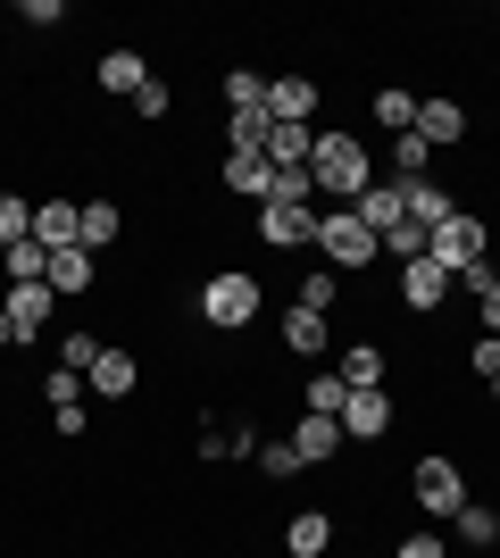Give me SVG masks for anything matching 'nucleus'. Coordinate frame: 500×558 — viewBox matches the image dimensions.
<instances>
[{"label": "nucleus", "mask_w": 500, "mask_h": 558, "mask_svg": "<svg viewBox=\"0 0 500 558\" xmlns=\"http://www.w3.org/2000/svg\"><path fill=\"white\" fill-rule=\"evenodd\" d=\"M309 175H317V192H333V201L351 209L358 192L376 184V159H367V142H358V134H317V150H309Z\"/></svg>", "instance_id": "nucleus-1"}, {"label": "nucleus", "mask_w": 500, "mask_h": 558, "mask_svg": "<svg viewBox=\"0 0 500 558\" xmlns=\"http://www.w3.org/2000/svg\"><path fill=\"white\" fill-rule=\"evenodd\" d=\"M376 251H383V242L358 226L351 209H317V258H326L333 276H358V267H367Z\"/></svg>", "instance_id": "nucleus-2"}, {"label": "nucleus", "mask_w": 500, "mask_h": 558, "mask_svg": "<svg viewBox=\"0 0 500 558\" xmlns=\"http://www.w3.org/2000/svg\"><path fill=\"white\" fill-rule=\"evenodd\" d=\"M200 317H209L217 333H242L251 317H259V283L242 276V267H225V276L200 283Z\"/></svg>", "instance_id": "nucleus-3"}, {"label": "nucleus", "mask_w": 500, "mask_h": 558, "mask_svg": "<svg viewBox=\"0 0 500 558\" xmlns=\"http://www.w3.org/2000/svg\"><path fill=\"white\" fill-rule=\"evenodd\" d=\"M426 258H442L451 276H467V267H476V258H492V251H484V226H476V217H467V209H451L442 226L426 233Z\"/></svg>", "instance_id": "nucleus-4"}, {"label": "nucleus", "mask_w": 500, "mask_h": 558, "mask_svg": "<svg viewBox=\"0 0 500 558\" xmlns=\"http://www.w3.org/2000/svg\"><path fill=\"white\" fill-rule=\"evenodd\" d=\"M408 492H417V509H426V517H459V509H467V475H459L451 459H417Z\"/></svg>", "instance_id": "nucleus-5"}, {"label": "nucleus", "mask_w": 500, "mask_h": 558, "mask_svg": "<svg viewBox=\"0 0 500 558\" xmlns=\"http://www.w3.org/2000/svg\"><path fill=\"white\" fill-rule=\"evenodd\" d=\"M259 233L276 242V251H301V242H317V209H309V201H267Z\"/></svg>", "instance_id": "nucleus-6"}, {"label": "nucleus", "mask_w": 500, "mask_h": 558, "mask_svg": "<svg viewBox=\"0 0 500 558\" xmlns=\"http://www.w3.org/2000/svg\"><path fill=\"white\" fill-rule=\"evenodd\" d=\"M342 434L351 442H383L392 434V392H351L342 400Z\"/></svg>", "instance_id": "nucleus-7"}, {"label": "nucleus", "mask_w": 500, "mask_h": 558, "mask_svg": "<svg viewBox=\"0 0 500 558\" xmlns=\"http://www.w3.org/2000/svg\"><path fill=\"white\" fill-rule=\"evenodd\" d=\"M284 350H292V359H333V326L317 317V308L292 301L284 308Z\"/></svg>", "instance_id": "nucleus-8"}, {"label": "nucleus", "mask_w": 500, "mask_h": 558, "mask_svg": "<svg viewBox=\"0 0 500 558\" xmlns=\"http://www.w3.org/2000/svg\"><path fill=\"white\" fill-rule=\"evenodd\" d=\"M50 301H59L50 283H9V292H0V308H9V326H17V342H34V333H42Z\"/></svg>", "instance_id": "nucleus-9"}, {"label": "nucleus", "mask_w": 500, "mask_h": 558, "mask_svg": "<svg viewBox=\"0 0 500 558\" xmlns=\"http://www.w3.org/2000/svg\"><path fill=\"white\" fill-rule=\"evenodd\" d=\"M408 134H426V150H451V142H467V109L459 100H417V125Z\"/></svg>", "instance_id": "nucleus-10"}, {"label": "nucleus", "mask_w": 500, "mask_h": 558, "mask_svg": "<svg viewBox=\"0 0 500 558\" xmlns=\"http://www.w3.org/2000/svg\"><path fill=\"white\" fill-rule=\"evenodd\" d=\"M351 217H358V226H367V233L383 242L392 226H408V209H401V184H367V192L351 201Z\"/></svg>", "instance_id": "nucleus-11"}, {"label": "nucleus", "mask_w": 500, "mask_h": 558, "mask_svg": "<svg viewBox=\"0 0 500 558\" xmlns=\"http://www.w3.org/2000/svg\"><path fill=\"white\" fill-rule=\"evenodd\" d=\"M309 109H317L309 75H276V84H267V117H276V125H309Z\"/></svg>", "instance_id": "nucleus-12"}, {"label": "nucleus", "mask_w": 500, "mask_h": 558, "mask_svg": "<svg viewBox=\"0 0 500 558\" xmlns=\"http://www.w3.org/2000/svg\"><path fill=\"white\" fill-rule=\"evenodd\" d=\"M75 233H84V209H75V201H42V209H34V242H42V251H75Z\"/></svg>", "instance_id": "nucleus-13"}, {"label": "nucleus", "mask_w": 500, "mask_h": 558, "mask_svg": "<svg viewBox=\"0 0 500 558\" xmlns=\"http://www.w3.org/2000/svg\"><path fill=\"white\" fill-rule=\"evenodd\" d=\"M342 442H351V434H342V417H301V425H292V450H301V466H326Z\"/></svg>", "instance_id": "nucleus-14"}, {"label": "nucleus", "mask_w": 500, "mask_h": 558, "mask_svg": "<svg viewBox=\"0 0 500 558\" xmlns=\"http://www.w3.org/2000/svg\"><path fill=\"white\" fill-rule=\"evenodd\" d=\"M442 292H451V267H442V258H408L401 267V301L408 308H434Z\"/></svg>", "instance_id": "nucleus-15"}, {"label": "nucleus", "mask_w": 500, "mask_h": 558, "mask_svg": "<svg viewBox=\"0 0 500 558\" xmlns=\"http://www.w3.org/2000/svg\"><path fill=\"white\" fill-rule=\"evenodd\" d=\"M225 192H242V201H267V192H276V167H267V150H234V159H225Z\"/></svg>", "instance_id": "nucleus-16"}, {"label": "nucleus", "mask_w": 500, "mask_h": 558, "mask_svg": "<svg viewBox=\"0 0 500 558\" xmlns=\"http://www.w3.org/2000/svg\"><path fill=\"white\" fill-rule=\"evenodd\" d=\"M84 384H93L100 400H125V392H134V384H143V367H134L125 350H100V359H93V375H84Z\"/></svg>", "instance_id": "nucleus-17"}, {"label": "nucleus", "mask_w": 500, "mask_h": 558, "mask_svg": "<svg viewBox=\"0 0 500 558\" xmlns=\"http://www.w3.org/2000/svg\"><path fill=\"white\" fill-rule=\"evenodd\" d=\"M333 359H342V384H351V392H383V350H367V342H351V350H333Z\"/></svg>", "instance_id": "nucleus-18"}, {"label": "nucleus", "mask_w": 500, "mask_h": 558, "mask_svg": "<svg viewBox=\"0 0 500 558\" xmlns=\"http://www.w3.org/2000/svg\"><path fill=\"white\" fill-rule=\"evenodd\" d=\"M401 209H408V226H442V217H451V192L442 184H426V175H417V184H401Z\"/></svg>", "instance_id": "nucleus-19"}, {"label": "nucleus", "mask_w": 500, "mask_h": 558, "mask_svg": "<svg viewBox=\"0 0 500 558\" xmlns=\"http://www.w3.org/2000/svg\"><path fill=\"white\" fill-rule=\"evenodd\" d=\"M317 134L309 125H267V167H309Z\"/></svg>", "instance_id": "nucleus-20"}, {"label": "nucleus", "mask_w": 500, "mask_h": 558, "mask_svg": "<svg viewBox=\"0 0 500 558\" xmlns=\"http://www.w3.org/2000/svg\"><path fill=\"white\" fill-rule=\"evenodd\" d=\"M143 84H150V68L134 59V50H109V59H100V93H125V100H134Z\"/></svg>", "instance_id": "nucleus-21"}, {"label": "nucleus", "mask_w": 500, "mask_h": 558, "mask_svg": "<svg viewBox=\"0 0 500 558\" xmlns=\"http://www.w3.org/2000/svg\"><path fill=\"white\" fill-rule=\"evenodd\" d=\"M284 550H292V558H326V550H333V525H326L317 509L292 517V525H284Z\"/></svg>", "instance_id": "nucleus-22"}, {"label": "nucleus", "mask_w": 500, "mask_h": 558, "mask_svg": "<svg viewBox=\"0 0 500 558\" xmlns=\"http://www.w3.org/2000/svg\"><path fill=\"white\" fill-rule=\"evenodd\" d=\"M0 267H9V283H50V251L34 242V233H25V242H9V258H0Z\"/></svg>", "instance_id": "nucleus-23"}, {"label": "nucleus", "mask_w": 500, "mask_h": 558, "mask_svg": "<svg viewBox=\"0 0 500 558\" xmlns=\"http://www.w3.org/2000/svg\"><path fill=\"white\" fill-rule=\"evenodd\" d=\"M50 292H93V251H50Z\"/></svg>", "instance_id": "nucleus-24"}, {"label": "nucleus", "mask_w": 500, "mask_h": 558, "mask_svg": "<svg viewBox=\"0 0 500 558\" xmlns=\"http://www.w3.org/2000/svg\"><path fill=\"white\" fill-rule=\"evenodd\" d=\"M109 242H118V201H93V209H84V233H75V251H109Z\"/></svg>", "instance_id": "nucleus-25"}, {"label": "nucleus", "mask_w": 500, "mask_h": 558, "mask_svg": "<svg viewBox=\"0 0 500 558\" xmlns=\"http://www.w3.org/2000/svg\"><path fill=\"white\" fill-rule=\"evenodd\" d=\"M451 525H459V542H467V550H492V542H500V517L484 509V500H467V509H459Z\"/></svg>", "instance_id": "nucleus-26"}, {"label": "nucleus", "mask_w": 500, "mask_h": 558, "mask_svg": "<svg viewBox=\"0 0 500 558\" xmlns=\"http://www.w3.org/2000/svg\"><path fill=\"white\" fill-rule=\"evenodd\" d=\"M267 125H276L267 100H259V109H234V117H225V142H234V150H267Z\"/></svg>", "instance_id": "nucleus-27"}, {"label": "nucleus", "mask_w": 500, "mask_h": 558, "mask_svg": "<svg viewBox=\"0 0 500 558\" xmlns=\"http://www.w3.org/2000/svg\"><path fill=\"white\" fill-rule=\"evenodd\" d=\"M342 400H351V384H342L333 367H317L309 375V417H342Z\"/></svg>", "instance_id": "nucleus-28"}, {"label": "nucleus", "mask_w": 500, "mask_h": 558, "mask_svg": "<svg viewBox=\"0 0 500 558\" xmlns=\"http://www.w3.org/2000/svg\"><path fill=\"white\" fill-rule=\"evenodd\" d=\"M426 167H434L426 134H401V142H392V175H401V184H417V175H426Z\"/></svg>", "instance_id": "nucleus-29"}, {"label": "nucleus", "mask_w": 500, "mask_h": 558, "mask_svg": "<svg viewBox=\"0 0 500 558\" xmlns=\"http://www.w3.org/2000/svg\"><path fill=\"white\" fill-rule=\"evenodd\" d=\"M259 475L267 484H292V475H301V450L292 442H259Z\"/></svg>", "instance_id": "nucleus-30"}, {"label": "nucleus", "mask_w": 500, "mask_h": 558, "mask_svg": "<svg viewBox=\"0 0 500 558\" xmlns=\"http://www.w3.org/2000/svg\"><path fill=\"white\" fill-rule=\"evenodd\" d=\"M376 125L408 134V125H417V93H376Z\"/></svg>", "instance_id": "nucleus-31"}, {"label": "nucleus", "mask_w": 500, "mask_h": 558, "mask_svg": "<svg viewBox=\"0 0 500 558\" xmlns=\"http://www.w3.org/2000/svg\"><path fill=\"white\" fill-rule=\"evenodd\" d=\"M42 392H50V409H84V375H75V367H50Z\"/></svg>", "instance_id": "nucleus-32"}, {"label": "nucleus", "mask_w": 500, "mask_h": 558, "mask_svg": "<svg viewBox=\"0 0 500 558\" xmlns=\"http://www.w3.org/2000/svg\"><path fill=\"white\" fill-rule=\"evenodd\" d=\"M259 100H267V84H259L251 68H234V75H225V109H259Z\"/></svg>", "instance_id": "nucleus-33"}, {"label": "nucleus", "mask_w": 500, "mask_h": 558, "mask_svg": "<svg viewBox=\"0 0 500 558\" xmlns=\"http://www.w3.org/2000/svg\"><path fill=\"white\" fill-rule=\"evenodd\" d=\"M333 292H342V276H333V267H317V276L301 283V308H317V317H326V308H333Z\"/></svg>", "instance_id": "nucleus-34"}, {"label": "nucleus", "mask_w": 500, "mask_h": 558, "mask_svg": "<svg viewBox=\"0 0 500 558\" xmlns=\"http://www.w3.org/2000/svg\"><path fill=\"white\" fill-rule=\"evenodd\" d=\"M93 359H100V342H93V333H68V342H59V367L93 375Z\"/></svg>", "instance_id": "nucleus-35"}, {"label": "nucleus", "mask_w": 500, "mask_h": 558, "mask_svg": "<svg viewBox=\"0 0 500 558\" xmlns=\"http://www.w3.org/2000/svg\"><path fill=\"white\" fill-rule=\"evenodd\" d=\"M134 109H143V117H167V109H175V93H167V84H159V75H150V84H143V93H134Z\"/></svg>", "instance_id": "nucleus-36"}, {"label": "nucleus", "mask_w": 500, "mask_h": 558, "mask_svg": "<svg viewBox=\"0 0 500 558\" xmlns=\"http://www.w3.org/2000/svg\"><path fill=\"white\" fill-rule=\"evenodd\" d=\"M392 558H451V542H442V534H408Z\"/></svg>", "instance_id": "nucleus-37"}, {"label": "nucleus", "mask_w": 500, "mask_h": 558, "mask_svg": "<svg viewBox=\"0 0 500 558\" xmlns=\"http://www.w3.org/2000/svg\"><path fill=\"white\" fill-rule=\"evenodd\" d=\"M476 308H484V333H500V276H492V283L476 292Z\"/></svg>", "instance_id": "nucleus-38"}, {"label": "nucleus", "mask_w": 500, "mask_h": 558, "mask_svg": "<svg viewBox=\"0 0 500 558\" xmlns=\"http://www.w3.org/2000/svg\"><path fill=\"white\" fill-rule=\"evenodd\" d=\"M476 375H500V333H484V342H476Z\"/></svg>", "instance_id": "nucleus-39"}, {"label": "nucleus", "mask_w": 500, "mask_h": 558, "mask_svg": "<svg viewBox=\"0 0 500 558\" xmlns=\"http://www.w3.org/2000/svg\"><path fill=\"white\" fill-rule=\"evenodd\" d=\"M9 342H17V326H9V308H0V350H9Z\"/></svg>", "instance_id": "nucleus-40"}, {"label": "nucleus", "mask_w": 500, "mask_h": 558, "mask_svg": "<svg viewBox=\"0 0 500 558\" xmlns=\"http://www.w3.org/2000/svg\"><path fill=\"white\" fill-rule=\"evenodd\" d=\"M492 400H500V375H492Z\"/></svg>", "instance_id": "nucleus-41"}, {"label": "nucleus", "mask_w": 500, "mask_h": 558, "mask_svg": "<svg viewBox=\"0 0 500 558\" xmlns=\"http://www.w3.org/2000/svg\"><path fill=\"white\" fill-rule=\"evenodd\" d=\"M492 276H500V258H492Z\"/></svg>", "instance_id": "nucleus-42"}]
</instances>
